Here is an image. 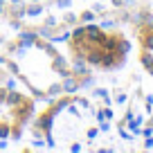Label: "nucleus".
Segmentation results:
<instances>
[{
	"label": "nucleus",
	"mask_w": 153,
	"mask_h": 153,
	"mask_svg": "<svg viewBox=\"0 0 153 153\" xmlns=\"http://www.w3.org/2000/svg\"><path fill=\"white\" fill-rule=\"evenodd\" d=\"M68 52L81 65L110 72L126 65L131 54V38L120 27L108 29L95 23H86L70 29Z\"/></svg>",
	"instance_id": "nucleus-1"
},
{
	"label": "nucleus",
	"mask_w": 153,
	"mask_h": 153,
	"mask_svg": "<svg viewBox=\"0 0 153 153\" xmlns=\"http://www.w3.org/2000/svg\"><path fill=\"white\" fill-rule=\"evenodd\" d=\"M36 113V99L11 83H0V140H20Z\"/></svg>",
	"instance_id": "nucleus-2"
},
{
	"label": "nucleus",
	"mask_w": 153,
	"mask_h": 153,
	"mask_svg": "<svg viewBox=\"0 0 153 153\" xmlns=\"http://www.w3.org/2000/svg\"><path fill=\"white\" fill-rule=\"evenodd\" d=\"M0 83H11V76L5 68H0Z\"/></svg>",
	"instance_id": "nucleus-3"
},
{
	"label": "nucleus",
	"mask_w": 153,
	"mask_h": 153,
	"mask_svg": "<svg viewBox=\"0 0 153 153\" xmlns=\"http://www.w3.org/2000/svg\"><path fill=\"white\" fill-rule=\"evenodd\" d=\"M27 2H50V0H27Z\"/></svg>",
	"instance_id": "nucleus-4"
}]
</instances>
